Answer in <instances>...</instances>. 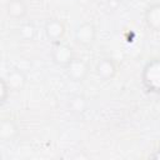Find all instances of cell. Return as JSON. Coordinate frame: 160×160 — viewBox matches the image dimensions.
Here are the masks:
<instances>
[{
	"mask_svg": "<svg viewBox=\"0 0 160 160\" xmlns=\"http://www.w3.org/2000/svg\"><path fill=\"white\" fill-rule=\"evenodd\" d=\"M145 86L155 92H160V59H154L146 64L142 72Z\"/></svg>",
	"mask_w": 160,
	"mask_h": 160,
	"instance_id": "6da1fadb",
	"label": "cell"
},
{
	"mask_svg": "<svg viewBox=\"0 0 160 160\" xmlns=\"http://www.w3.org/2000/svg\"><path fill=\"white\" fill-rule=\"evenodd\" d=\"M74 58H75V55H74L71 46H69L68 44H64L61 41L55 42V46L52 50V59L56 64L66 68L74 60Z\"/></svg>",
	"mask_w": 160,
	"mask_h": 160,
	"instance_id": "7a4b0ae2",
	"label": "cell"
},
{
	"mask_svg": "<svg viewBox=\"0 0 160 160\" xmlns=\"http://www.w3.org/2000/svg\"><path fill=\"white\" fill-rule=\"evenodd\" d=\"M96 36V31L92 24L90 22H84L81 24L76 31H75V40L79 45L81 46H89L94 42Z\"/></svg>",
	"mask_w": 160,
	"mask_h": 160,
	"instance_id": "3957f363",
	"label": "cell"
},
{
	"mask_svg": "<svg viewBox=\"0 0 160 160\" xmlns=\"http://www.w3.org/2000/svg\"><path fill=\"white\" fill-rule=\"evenodd\" d=\"M45 34L49 40L52 42L61 41L64 34H65V25L59 19H50L45 24Z\"/></svg>",
	"mask_w": 160,
	"mask_h": 160,
	"instance_id": "277c9868",
	"label": "cell"
},
{
	"mask_svg": "<svg viewBox=\"0 0 160 160\" xmlns=\"http://www.w3.org/2000/svg\"><path fill=\"white\" fill-rule=\"evenodd\" d=\"M66 71L69 78L75 81H81L88 74V64L81 59L74 58V60L66 66Z\"/></svg>",
	"mask_w": 160,
	"mask_h": 160,
	"instance_id": "5b68a950",
	"label": "cell"
},
{
	"mask_svg": "<svg viewBox=\"0 0 160 160\" xmlns=\"http://www.w3.org/2000/svg\"><path fill=\"white\" fill-rule=\"evenodd\" d=\"M95 70H96V74L99 78H101L104 80H110L114 78V75L116 72V65L112 61V59L104 58L98 61Z\"/></svg>",
	"mask_w": 160,
	"mask_h": 160,
	"instance_id": "8992f818",
	"label": "cell"
},
{
	"mask_svg": "<svg viewBox=\"0 0 160 160\" xmlns=\"http://www.w3.org/2000/svg\"><path fill=\"white\" fill-rule=\"evenodd\" d=\"M4 81L6 82V85L9 86V89H12V90H19L24 86L25 84V74L22 72V70L20 69H12L11 71H9L6 74L5 78H2Z\"/></svg>",
	"mask_w": 160,
	"mask_h": 160,
	"instance_id": "52a82bcc",
	"label": "cell"
},
{
	"mask_svg": "<svg viewBox=\"0 0 160 160\" xmlns=\"http://www.w3.org/2000/svg\"><path fill=\"white\" fill-rule=\"evenodd\" d=\"M145 21L152 30H160V4H154L145 11Z\"/></svg>",
	"mask_w": 160,
	"mask_h": 160,
	"instance_id": "ba28073f",
	"label": "cell"
},
{
	"mask_svg": "<svg viewBox=\"0 0 160 160\" xmlns=\"http://www.w3.org/2000/svg\"><path fill=\"white\" fill-rule=\"evenodd\" d=\"M6 10L8 14L15 19L22 18L26 14V6L21 0H10L6 5Z\"/></svg>",
	"mask_w": 160,
	"mask_h": 160,
	"instance_id": "9c48e42d",
	"label": "cell"
},
{
	"mask_svg": "<svg viewBox=\"0 0 160 160\" xmlns=\"http://www.w3.org/2000/svg\"><path fill=\"white\" fill-rule=\"evenodd\" d=\"M69 106H70V109H71L72 112L80 114V112H82V111L85 110V108H86V101H85V99H84L82 96L78 95V96H74V98L70 100Z\"/></svg>",
	"mask_w": 160,
	"mask_h": 160,
	"instance_id": "30bf717a",
	"label": "cell"
},
{
	"mask_svg": "<svg viewBox=\"0 0 160 160\" xmlns=\"http://www.w3.org/2000/svg\"><path fill=\"white\" fill-rule=\"evenodd\" d=\"M19 36L22 39V40H31L34 36H35V28L32 24H22L20 28H19Z\"/></svg>",
	"mask_w": 160,
	"mask_h": 160,
	"instance_id": "8fae6325",
	"label": "cell"
},
{
	"mask_svg": "<svg viewBox=\"0 0 160 160\" xmlns=\"http://www.w3.org/2000/svg\"><path fill=\"white\" fill-rule=\"evenodd\" d=\"M122 1H124V0H122Z\"/></svg>",
	"mask_w": 160,
	"mask_h": 160,
	"instance_id": "7c38bea8",
	"label": "cell"
}]
</instances>
